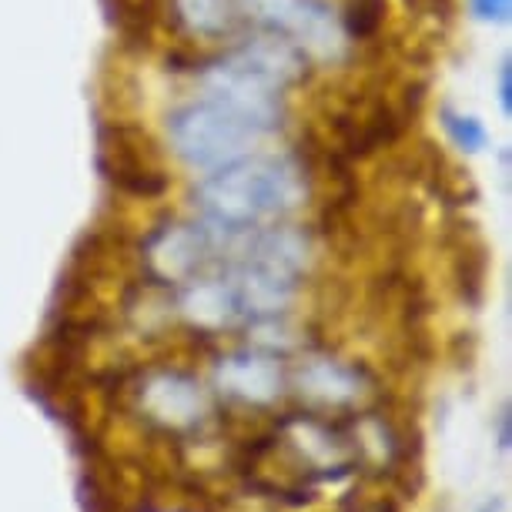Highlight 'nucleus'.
<instances>
[{"instance_id": "nucleus-1", "label": "nucleus", "mask_w": 512, "mask_h": 512, "mask_svg": "<svg viewBox=\"0 0 512 512\" xmlns=\"http://www.w3.org/2000/svg\"><path fill=\"white\" fill-rule=\"evenodd\" d=\"M308 195L305 168L292 158H268V154H245V158L208 171L198 185V208L208 225L225 235L265 228V221H278L302 208Z\"/></svg>"}, {"instance_id": "nucleus-2", "label": "nucleus", "mask_w": 512, "mask_h": 512, "mask_svg": "<svg viewBox=\"0 0 512 512\" xmlns=\"http://www.w3.org/2000/svg\"><path fill=\"white\" fill-rule=\"evenodd\" d=\"M171 151L195 171H218L225 164L255 154V144L265 138L262 128H255L248 118L231 111L208 94L198 101H188L168 118Z\"/></svg>"}, {"instance_id": "nucleus-3", "label": "nucleus", "mask_w": 512, "mask_h": 512, "mask_svg": "<svg viewBox=\"0 0 512 512\" xmlns=\"http://www.w3.org/2000/svg\"><path fill=\"white\" fill-rule=\"evenodd\" d=\"M241 14H248L265 31L282 34L305 57L338 61L345 57L349 34L325 0H238Z\"/></svg>"}, {"instance_id": "nucleus-4", "label": "nucleus", "mask_w": 512, "mask_h": 512, "mask_svg": "<svg viewBox=\"0 0 512 512\" xmlns=\"http://www.w3.org/2000/svg\"><path fill=\"white\" fill-rule=\"evenodd\" d=\"M231 235L208 225L205 218L198 225H168L154 231L144 245V265L148 275L161 285H185L188 278L201 275V268L211 262V255L225 245Z\"/></svg>"}, {"instance_id": "nucleus-5", "label": "nucleus", "mask_w": 512, "mask_h": 512, "mask_svg": "<svg viewBox=\"0 0 512 512\" xmlns=\"http://www.w3.org/2000/svg\"><path fill=\"white\" fill-rule=\"evenodd\" d=\"M138 405L154 429L191 436L211 419L208 389L185 372H151L138 389Z\"/></svg>"}, {"instance_id": "nucleus-6", "label": "nucleus", "mask_w": 512, "mask_h": 512, "mask_svg": "<svg viewBox=\"0 0 512 512\" xmlns=\"http://www.w3.org/2000/svg\"><path fill=\"white\" fill-rule=\"evenodd\" d=\"M285 365L275 352L268 349H248L235 352L218 362L215 385L218 392L231 402H241L248 409H268L285 395Z\"/></svg>"}, {"instance_id": "nucleus-7", "label": "nucleus", "mask_w": 512, "mask_h": 512, "mask_svg": "<svg viewBox=\"0 0 512 512\" xmlns=\"http://www.w3.org/2000/svg\"><path fill=\"white\" fill-rule=\"evenodd\" d=\"M295 385L302 392L305 402H312L318 415L325 412H342L359 405L369 395V372L362 365H345L335 359H308L298 365Z\"/></svg>"}, {"instance_id": "nucleus-8", "label": "nucleus", "mask_w": 512, "mask_h": 512, "mask_svg": "<svg viewBox=\"0 0 512 512\" xmlns=\"http://www.w3.org/2000/svg\"><path fill=\"white\" fill-rule=\"evenodd\" d=\"M181 315L191 328L198 332H208V335H218L225 328L245 322V312H241V302H238V292L231 285V275H221V278H205V275H195L188 278L185 288H181Z\"/></svg>"}, {"instance_id": "nucleus-9", "label": "nucleus", "mask_w": 512, "mask_h": 512, "mask_svg": "<svg viewBox=\"0 0 512 512\" xmlns=\"http://www.w3.org/2000/svg\"><path fill=\"white\" fill-rule=\"evenodd\" d=\"M178 21L198 37H221L238 24V0H175Z\"/></svg>"}, {"instance_id": "nucleus-10", "label": "nucleus", "mask_w": 512, "mask_h": 512, "mask_svg": "<svg viewBox=\"0 0 512 512\" xmlns=\"http://www.w3.org/2000/svg\"><path fill=\"white\" fill-rule=\"evenodd\" d=\"M442 128H446L449 141L456 144L459 151L466 154H479L489 144V131L476 114H462L456 108H442Z\"/></svg>"}, {"instance_id": "nucleus-11", "label": "nucleus", "mask_w": 512, "mask_h": 512, "mask_svg": "<svg viewBox=\"0 0 512 512\" xmlns=\"http://www.w3.org/2000/svg\"><path fill=\"white\" fill-rule=\"evenodd\" d=\"M469 11L482 24H506L512 17V0H469Z\"/></svg>"}, {"instance_id": "nucleus-12", "label": "nucleus", "mask_w": 512, "mask_h": 512, "mask_svg": "<svg viewBox=\"0 0 512 512\" xmlns=\"http://www.w3.org/2000/svg\"><path fill=\"white\" fill-rule=\"evenodd\" d=\"M499 104H502V114H512V61L502 57L499 64Z\"/></svg>"}, {"instance_id": "nucleus-13", "label": "nucleus", "mask_w": 512, "mask_h": 512, "mask_svg": "<svg viewBox=\"0 0 512 512\" xmlns=\"http://www.w3.org/2000/svg\"><path fill=\"white\" fill-rule=\"evenodd\" d=\"M496 446H499L502 452H509V446H512V415H509V402L499 409V432H496Z\"/></svg>"}, {"instance_id": "nucleus-14", "label": "nucleus", "mask_w": 512, "mask_h": 512, "mask_svg": "<svg viewBox=\"0 0 512 512\" xmlns=\"http://www.w3.org/2000/svg\"><path fill=\"white\" fill-rule=\"evenodd\" d=\"M499 509H502V496H492L479 506V512H499Z\"/></svg>"}]
</instances>
